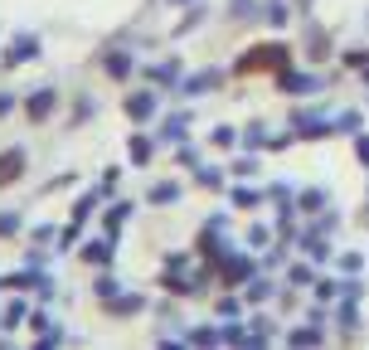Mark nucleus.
I'll list each match as a JSON object with an SVG mask.
<instances>
[{
	"label": "nucleus",
	"instance_id": "obj_22",
	"mask_svg": "<svg viewBox=\"0 0 369 350\" xmlns=\"http://www.w3.org/2000/svg\"><path fill=\"white\" fill-rule=\"evenodd\" d=\"M0 112H10V98H0Z\"/></svg>",
	"mask_w": 369,
	"mask_h": 350
},
{
	"label": "nucleus",
	"instance_id": "obj_14",
	"mask_svg": "<svg viewBox=\"0 0 369 350\" xmlns=\"http://www.w3.org/2000/svg\"><path fill=\"white\" fill-rule=\"evenodd\" d=\"M20 321H24V302H15V307H10V312H5V331H15V326H20Z\"/></svg>",
	"mask_w": 369,
	"mask_h": 350
},
{
	"label": "nucleus",
	"instance_id": "obj_6",
	"mask_svg": "<svg viewBox=\"0 0 369 350\" xmlns=\"http://www.w3.org/2000/svg\"><path fill=\"white\" fill-rule=\"evenodd\" d=\"M204 88H219V73H214V68H204V73H194V78L184 83V93H189V98H199Z\"/></svg>",
	"mask_w": 369,
	"mask_h": 350
},
{
	"label": "nucleus",
	"instance_id": "obj_21",
	"mask_svg": "<svg viewBox=\"0 0 369 350\" xmlns=\"http://www.w3.org/2000/svg\"><path fill=\"white\" fill-rule=\"evenodd\" d=\"M360 161H369V136H365V141H360Z\"/></svg>",
	"mask_w": 369,
	"mask_h": 350
},
{
	"label": "nucleus",
	"instance_id": "obj_12",
	"mask_svg": "<svg viewBox=\"0 0 369 350\" xmlns=\"http://www.w3.org/2000/svg\"><path fill=\"white\" fill-rule=\"evenodd\" d=\"M131 161H136V166L151 161V141H146V136H131Z\"/></svg>",
	"mask_w": 369,
	"mask_h": 350
},
{
	"label": "nucleus",
	"instance_id": "obj_7",
	"mask_svg": "<svg viewBox=\"0 0 369 350\" xmlns=\"http://www.w3.org/2000/svg\"><path fill=\"white\" fill-rule=\"evenodd\" d=\"M243 277H248V258H229L224 263V287H238Z\"/></svg>",
	"mask_w": 369,
	"mask_h": 350
},
{
	"label": "nucleus",
	"instance_id": "obj_8",
	"mask_svg": "<svg viewBox=\"0 0 369 350\" xmlns=\"http://www.w3.org/2000/svg\"><path fill=\"white\" fill-rule=\"evenodd\" d=\"M107 312L112 316H131V312H141V297H107Z\"/></svg>",
	"mask_w": 369,
	"mask_h": 350
},
{
	"label": "nucleus",
	"instance_id": "obj_10",
	"mask_svg": "<svg viewBox=\"0 0 369 350\" xmlns=\"http://www.w3.org/2000/svg\"><path fill=\"white\" fill-rule=\"evenodd\" d=\"M171 200H180V185H175V180H166V185L151 190V205H171Z\"/></svg>",
	"mask_w": 369,
	"mask_h": 350
},
{
	"label": "nucleus",
	"instance_id": "obj_4",
	"mask_svg": "<svg viewBox=\"0 0 369 350\" xmlns=\"http://www.w3.org/2000/svg\"><path fill=\"white\" fill-rule=\"evenodd\" d=\"M54 103H59V93H54V88H39V93L24 103V112H29V122H44V117L54 112Z\"/></svg>",
	"mask_w": 369,
	"mask_h": 350
},
{
	"label": "nucleus",
	"instance_id": "obj_2",
	"mask_svg": "<svg viewBox=\"0 0 369 350\" xmlns=\"http://www.w3.org/2000/svg\"><path fill=\"white\" fill-rule=\"evenodd\" d=\"M34 54H39V39H34V34H15V39H10V49H5V59H0V64H5V68H15V64H29V59H34Z\"/></svg>",
	"mask_w": 369,
	"mask_h": 350
},
{
	"label": "nucleus",
	"instance_id": "obj_16",
	"mask_svg": "<svg viewBox=\"0 0 369 350\" xmlns=\"http://www.w3.org/2000/svg\"><path fill=\"white\" fill-rule=\"evenodd\" d=\"M233 205H243V210L258 205V190H233Z\"/></svg>",
	"mask_w": 369,
	"mask_h": 350
},
{
	"label": "nucleus",
	"instance_id": "obj_13",
	"mask_svg": "<svg viewBox=\"0 0 369 350\" xmlns=\"http://www.w3.org/2000/svg\"><path fill=\"white\" fill-rule=\"evenodd\" d=\"M83 258H88V263H107V258H112V248H107V243H88V248H83Z\"/></svg>",
	"mask_w": 369,
	"mask_h": 350
},
{
	"label": "nucleus",
	"instance_id": "obj_15",
	"mask_svg": "<svg viewBox=\"0 0 369 350\" xmlns=\"http://www.w3.org/2000/svg\"><path fill=\"white\" fill-rule=\"evenodd\" d=\"M166 136H171V141H184V122H180V117L166 122Z\"/></svg>",
	"mask_w": 369,
	"mask_h": 350
},
{
	"label": "nucleus",
	"instance_id": "obj_1",
	"mask_svg": "<svg viewBox=\"0 0 369 350\" xmlns=\"http://www.w3.org/2000/svg\"><path fill=\"white\" fill-rule=\"evenodd\" d=\"M291 64V49H282V44H258V49H248L243 59H238V73H263V68H287Z\"/></svg>",
	"mask_w": 369,
	"mask_h": 350
},
{
	"label": "nucleus",
	"instance_id": "obj_9",
	"mask_svg": "<svg viewBox=\"0 0 369 350\" xmlns=\"http://www.w3.org/2000/svg\"><path fill=\"white\" fill-rule=\"evenodd\" d=\"M306 49H311V59H326V29L321 24L306 29Z\"/></svg>",
	"mask_w": 369,
	"mask_h": 350
},
{
	"label": "nucleus",
	"instance_id": "obj_20",
	"mask_svg": "<svg viewBox=\"0 0 369 350\" xmlns=\"http://www.w3.org/2000/svg\"><path fill=\"white\" fill-rule=\"evenodd\" d=\"M233 15L243 20V15H248V0H233Z\"/></svg>",
	"mask_w": 369,
	"mask_h": 350
},
{
	"label": "nucleus",
	"instance_id": "obj_17",
	"mask_svg": "<svg viewBox=\"0 0 369 350\" xmlns=\"http://www.w3.org/2000/svg\"><path fill=\"white\" fill-rule=\"evenodd\" d=\"M126 210H131V205H117V210L107 214V229H122V219H126Z\"/></svg>",
	"mask_w": 369,
	"mask_h": 350
},
{
	"label": "nucleus",
	"instance_id": "obj_11",
	"mask_svg": "<svg viewBox=\"0 0 369 350\" xmlns=\"http://www.w3.org/2000/svg\"><path fill=\"white\" fill-rule=\"evenodd\" d=\"M107 73H112V78H126V73H131V59H126V54H112V59H107Z\"/></svg>",
	"mask_w": 369,
	"mask_h": 350
},
{
	"label": "nucleus",
	"instance_id": "obj_18",
	"mask_svg": "<svg viewBox=\"0 0 369 350\" xmlns=\"http://www.w3.org/2000/svg\"><path fill=\"white\" fill-rule=\"evenodd\" d=\"M291 341H296V346H316V341H321V331H291Z\"/></svg>",
	"mask_w": 369,
	"mask_h": 350
},
{
	"label": "nucleus",
	"instance_id": "obj_19",
	"mask_svg": "<svg viewBox=\"0 0 369 350\" xmlns=\"http://www.w3.org/2000/svg\"><path fill=\"white\" fill-rule=\"evenodd\" d=\"M0 233H15V219H10V214H0Z\"/></svg>",
	"mask_w": 369,
	"mask_h": 350
},
{
	"label": "nucleus",
	"instance_id": "obj_3",
	"mask_svg": "<svg viewBox=\"0 0 369 350\" xmlns=\"http://www.w3.org/2000/svg\"><path fill=\"white\" fill-rule=\"evenodd\" d=\"M20 170H24V151H20V146L0 151V190H5L10 180H20Z\"/></svg>",
	"mask_w": 369,
	"mask_h": 350
},
{
	"label": "nucleus",
	"instance_id": "obj_5",
	"mask_svg": "<svg viewBox=\"0 0 369 350\" xmlns=\"http://www.w3.org/2000/svg\"><path fill=\"white\" fill-rule=\"evenodd\" d=\"M151 112H156V98H151V93H131V98H126V117L146 122Z\"/></svg>",
	"mask_w": 369,
	"mask_h": 350
}]
</instances>
